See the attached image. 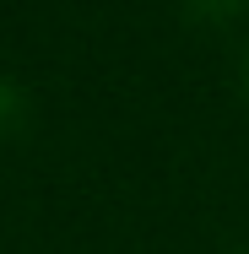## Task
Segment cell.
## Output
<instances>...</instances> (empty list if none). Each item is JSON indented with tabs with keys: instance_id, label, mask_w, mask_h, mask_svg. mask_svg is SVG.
<instances>
[{
	"instance_id": "obj_1",
	"label": "cell",
	"mask_w": 249,
	"mask_h": 254,
	"mask_svg": "<svg viewBox=\"0 0 249 254\" xmlns=\"http://www.w3.org/2000/svg\"><path fill=\"white\" fill-rule=\"evenodd\" d=\"M16 119H22V92H16L11 81H0V135L16 130Z\"/></svg>"
},
{
	"instance_id": "obj_2",
	"label": "cell",
	"mask_w": 249,
	"mask_h": 254,
	"mask_svg": "<svg viewBox=\"0 0 249 254\" xmlns=\"http://www.w3.org/2000/svg\"><path fill=\"white\" fill-rule=\"evenodd\" d=\"M195 5L206 11V16H233V11L244 5V0H195Z\"/></svg>"
},
{
	"instance_id": "obj_3",
	"label": "cell",
	"mask_w": 249,
	"mask_h": 254,
	"mask_svg": "<svg viewBox=\"0 0 249 254\" xmlns=\"http://www.w3.org/2000/svg\"><path fill=\"white\" fill-rule=\"evenodd\" d=\"M244 87H249V65H244Z\"/></svg>"
}]
</instances>
